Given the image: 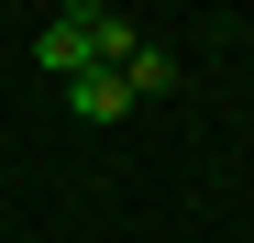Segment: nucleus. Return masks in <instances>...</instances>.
Returning <instances> with one entry per match:
<instances>
[{"label":"nucleus","mask_w":254,"mask_h":243,"mask_svg":"<svg viewBox=\"0 0 254 243\" xmlns=\"http://www.w3.org/2000/svg\"><path fill=\"white\" fill-rule=\"evenodd\" d=\"M133 45H144V33L122 22V11H100V0H66V11H45V33H33V66L66 89L77 66H122Z\"/></svg>","instance_id":"1"},{"label":"nucleus","mask_w":254,"mask_h":243,"mask_svg":"<svg viewBox=\"0 0 254 243\" xmlns=\"http://www.w3.org/2000/svg\"><path fill=\"white\" fill-rule=\"evenodd\" d=\"M66 111H77V122H122V111H133L122 66H77V77H66Z\"/></svg>","instance_id":"2"},{"label":"nucleus","mask_w":254,"mask_h":243,"mask_svg":"<svg viewBox=\"0 0 254 243\" xmlns=\"http://www.w3.org/2000/svg\"><path fill=\"white\" fill-rule=\"evenodd\" d=\"M122 89H133V100H166V89H177V56H166V45H133V56H122Z\"/></svg>","instance_id":"3"}]
</instances>
